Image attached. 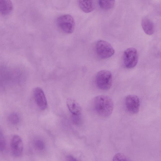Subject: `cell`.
I'll use <instances>...</instances> for the list:
<instances>
[{
    "label": "cell",
    "instance_id": "cell-14",
    "mask_svg": "<svg viewBox=\"0 0 161 161\" xmlns=\"http://www.w3.org/2000/svg\"><path fill=\"white\" fill-rule=\"evenodd\" d=\"M8 120L10 124L13 125H16L19 123L20 117L17 113L13 112L9 115Z\"/></svg>",
    "mask_w": 161,
    "mask_h": 161
},
{
    "label": "cell",
    "instance_id": "cell-9",
    "mask_svg": "<svg viewBox=\"0 0 161 161\" xmlns=\"http://www.w3.org/2000/svg\"><path fill=\"white\" fill-rule=\"evenodd\" d=\"M77 3L80 8L85 13H89L94 9V0H77Z\"/></svg>",
    "mask_w": 161,
    "mask_h": 161
},
{
    "label": "cell",
    "instance_id": "cell-8",
    "mask_svg": "<svg viewBox=\"0 0 161 161\" xmlns=\"http://www.w3.org/2000/svg\"><path fill=\"white\" fill-rule=\"evenodd\" d=\"M35 101L38 107L42 110H45L47 106L46 98L43 90L39 87L35 88L33 91Z\"/></svg>",
    "mask_w": 161,
    "mask_h": 161
},
{
    "label": "cell",
    "instance_id": "cell-7",
    "mask_svg": "<svg viewBox=\"0 0 161 161\" xmlns=\"http://www.w3.org/2000/svg\"><path fill=\"white\" fill-rule=\"evenodd\" d=\"M125 103L127 110L133 114L137 113L140 106V100L139 98L135 95H129L125 98Z\"/></svg>",
    "mask_w": 161,
    "mask_h": 161
},
{
    "label": "cell",
    "instance_id": "cell-19",
    "mask_svg": "<svg viewBox=\"0 0 161 161\" xmlns=\"http://www.w3.org/2000/svg\"><path fill=\"white\" fill-rule=\"evenodd\" d=\"M66 159L67 161H76L77 159L71 155H68L66 156Z\"/></svg>",
    "mask_w": 161,
    "mask_h": 161
},
{
    "label": "cell",
    "instance_id": "cell-10",
    "mask_svg": "<svg viewBox=\"0 0 161 161\" xmlns=\"http://www.w3.org/2000/svg\"><path fill=\"white\" fill-rule=\"evenodd\" d=\"M142 26L145 33L147 35H151L154 31L153 23L147 18H143L141 22Z\"/></svg>",
    "mask_w": 161,
    "mask_h": 161
},
{
    "label": "cell",
    "instance_id": "cell-12",
    "mask_svg": "<svg viewBox=\"0 0 161 161\" xmlns=\"http://www.w3.org/2000/svg\"><path fill=\"white\" fill-rule=\"evenodd\" d=\"M13 5L10 0H0V13L7 15L12 11Z\"/></svg>",
    "mask_w": 161,
    "mask_h": 161
},
{
    "label": "cell",
    "instance_id": "cell-15",
    "mask_svg": "<svg viewBox=\"0 0 161 161\" xmlns=\"http://www.w3.org/2000/svg\"><path fill=\"white\" fill-rule=\"evenodd\" d=\"M6 147V141L4 135L0 130V152L3 151Z\"/></svg>",
    "mask_w": 161,
    "mask_h": 161
},
{
    "label": "cell",
    "instance_id": "cell-11",
    "mask_svg": "<svg viewBox=\"0 0 161 161\" xmlns=\"http://www.w3.org/2000/svg\"><path fill=\"white\" fill-rule=\"evenodd\" d=\"M66 103L67 107L71 113L73 114H80L81 108L76 101L72 98H69Z\"/></svg>",
    "mask_w": 161,
    "mask_h": 161
},
{
    "label": "cell",
    "instance_id": "cell-13",
    "mask_svg": "<svg viewBox=\"0 0 161 161\" xmlns=\"http://www.w3.org/2000/svg\"><path fill=\"white\" fill-rule=\"evenodd\" d=\"M115 1V0H98L100 7L104 10L112 8L114 4Z\"/></svg>",
    "mask_w": 161,
    "mask_h": 161
},
{
    "label": "cell",
    "instance_id": "cell-4",
    "mask_svg": "<svg viewBox=\"0 0 161 161\" xmlns=\"http://www.w3.org/2000/svg\"><path fill=\"white\" fill-rule=\"evenodd\" d=\"M96 53L101 58L107 59L112 56L114 54V50L108 42L104 40L97 41L95 45Z\"/></svg>",
    "mask_w": 161,
    "mask_h": 161
},
{
    "label": "cell",
    "instance_id": "cell-17",
    "mask_svg": "<svg viewBox=\"0 0 161 161\" xmlns=\"http://www.w3.org/2000/svg\"><path fill=\"white\" fill-rule=\"evenodd\" d=\"M72 120L74 124L76 125H80L81 123L82 119L80 114H73L72 117Z\"/></svg>",
    "mask_w": 161,
    "mask_h": 161
},
{
    "label": "cell",
    "instance_id": "cell-18",
    "mask_svg": "<svg viewBox=\"0 0 161 161\" xmlns=\"http://www.w3.org/2000/svg\"><path fill=\"white\" fill-rule=\"evenodd\" d=\"M113 160H129L128 158L123 154L118 153L115 154L113 158Z\"/></svg>",
    "mask_w": 161,
    "mask_h": 161
},
{
    "label": "cell",
    "instance_id": "cell-1",
    "mask_svg": "<svg viewBox=\"0 0 161 161\" xmlns=\"http://www.w3.org/2000/svg\"><path fill=\"white\" fill-rule=\"evenodd\" d=\"M93 102L94 109L99 116L107 117L112 113L113 103L108 96L105 95L98 96L94 98Z\"/></svg>",
    "mask_w": 161,
    "mask_h": 161
},
{
    "label": "cell",
    "instance_id": "cell-2",
    "mask_svg": "<svg viewBox=\"0 0 161 161\" xmlns=\"http://www.w3.org/2000/svg\"><path fill=\"white\" fill-rule=\"evenodd\" d=\"M95 83L97 87L103 90L109 89L113 83L111 73L107 70H102L98 72L95 77Z\"/></svg>",
    "mask_w": 161,
    "mask_h": 161
},
{
    "label": "cell",
    "instance_id": "cell-16",
    "mask_svg": "<svg viewBox=\"0 0 161 161\" xmlns=\"http://www.w3.org/2000/svg\"><path fill=\"white\" fill-rule=\"evenodd\" d=\"M34 144L35 147L39 150H42L45 147V144L44 142L41 139L35 140L34 142Z\"/></svg>",
    "mask_w": 161,
    "mask_h": 161
},
{
    "label": "cell",
    "instance_id": "cell-6",
    "mask_svg": "<svg viewBox=\"0 0 161 161\" xmlns=\"http://www.w3.org/2000/svg\"><path fill=\"white\" fill-rule=\"evenodd\" d=\"M10 148L12 155L19 157L22 154L24 148L23 143L21 138L17 135H14L10 141Z\"/></svg>",
    "mask_w": 161,
    "mask_h": 161
},
{
    "label": "cell",
    "instance_id": "cell-5",
    "mask_svg": "<svg viewBox=\"0 0 161 161\" xmlns=\"http://www.w3.org/2000/svg\"><path fill=\"white\" fill-rule=\"evenodd\" d=\"M138 56L136 49L133 47L127 49L124 53L123 62L124 66L126 68L131 69L137 64Z\"/></svg>",
    "mask_w": 161,
    "mask_h": 161
},
{
    "label": "cell",
    "instance_id": "cell-3",
    "mask_svg": "<svg viewBox=\"0 0 161 161\" xmlns=\"http://www.w3.org/2000/svg\"><path fill=\"white\" fill-rule=\"evenodd\" d=\"M57 24L62 32L67 34L72 33L74 31L75 26L73 18L68 14L59 16L57 19Z\"/></svg>",
    "mask_w": 161,
    "mask_h": 161
}]
</instances>
